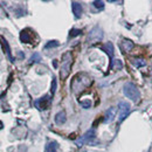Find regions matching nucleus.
Listing matches in <instances>:
<instances>
[{
	"mask_svg": "<svg viewBox=\"0 0 152 152\" xmlns=\"http://www.w3.org/2000/svg\"><path fill=\"white\" fill-rule=\"evenodd\" d=\"M116 108H114V107H111L110 109H108L107 110V113H105V116H104V119H103V122L104 123H111L113 121H114L115 116H116Z\"/></svg>",
	"mask_w": 152,
	"mask_h": 152,
	"instance_id": "nucleus-5",
	"label": "nucleus"
},
{
	"mask_svg": "<svg viewBox=\"0 0 152 152\" xmlns=\"http://www.w3.org/2000/svg\"><path fill=\"white\" fill-rule=\"evenodd\" d=\"M72 10L76 19H80L82 15V5L77 1H72Z\"/></svg>",
	"mask_w": 152,
	"mask_h": 152,
	"instance_id": "nucleus-6",
	"label": "nucleus"
},
{
	"mask_svg": "<svg viewBox=\"0 0 152 152\" xmlns=\"http://www.w3.org/2000/svg\"><path fill=\"white\" fill-rule=\"evenodd\" d=\"M20 41L22 43H31L32 42V34H29V29H23L20 33Z\"/></svg>",
	"mask_w": 152,
	"mask_h": 152,
	"instance_id": "nucleus-7",
	"label": "nucleus"
},
{
	"mask_svg": "<svg viewBox=\"0 0 152 152\" xmlns=\"http://www.w3.org/2000/svg\"><path fill=\"white\" fill-rule=\"evenodd\" d=\"M80 34H82V31H81V29H72V31L69 32V35H70V37H77V35H80Z\"/></svg>",
	"mask_w": 152,
	"mask_h": 152,
	"instance_id": "nucleus-19",
	"label": "nucleus"
},
{
	"mask_svg": "<svg viewBox=\"0 0 152 152\" xmlns=\"http://www.w3.org/2000/svg\"><path fill=\"white\" fill-rule=\"evenodd\" d=\"M118 111H119V121L123 122L130 113V104L128 102H119L118 103Z\"/></svg>",
	"mask_w": 152,
	"mask_h": 152,
	"instance_id": "nucleus-4",
	"label": "nucleus"
},
{
	"mask_svg": "<svg viewBox=\"0 0 152 152\" xmlns=\"http://www.w3.org/2000/svg\"><path fill=\"white\" fill-rule=\"evenodd\" d=\"M122 46H123V49L125 53H129L132 50V48L134 47V43H133L131 40H128V39H124L122 41Z\"/></svg>",
	"mask_w": 152,
	"mask_h": 152,
	"instance_id": "nucleus-10",
	"label": "nucleus"
},
{
	"mask_svg": "<svg viewBox=\"0 0 152 152\" xmlns=\"http://www.w3.org/2000/svg\"><path fill=\"white\" fill-rule=\"evenodd\" d=\"M131 63H132L134 67H137V68L146 66V62H145L144 58H133V60H131Z\"/></svg>",
	"mask_w": 152,
	"mask_h": 152,
	"instance_id": "nucleus-13",
	"label": "nucleus"
},
{
	"mask_svg": "<svg viewBox=\"0 0 152 152\" xmlns=\"http://www.w3.org/2000/svg\"><path fill=\"white\" fill-rule=\"evenodd\" d=\"M50 101H52V99H49L48 96H45V97L40 98L38 101H35V103H42V107H41V109H40V110H42V109H46V108L50 104Z\"/></svg>",
	"mask_w": 152,
	"mask_h": 152,
	"instance_id": "nucleus-12",
	"label": "nucleus"
},
{
	"mask_svg": "<svg viewBox=\"0 0 152 152\" xmlns=\"http://www.w3.org/2000/svg\"><path fill=\"white\" fill-rule=\"evenodd\" d=\"M123 94H124L125 97L131 99L132 102H137L140 98V93H139L138 88L133 84L132 82H126L123 86Z\"/></svg>",
	"mask_w": 152,
	"mask_h": 152,
	"instance_id": "nucleus-2",
	"label": "nucleus"
},
{
	"mask_svg": "<svg viewBox=\"0 0 152 152\" xmlns=\"http://www.w3.org/2000/svg\"><path fill=\"white\" fill-rule=\"evenodd\" d=\"M95 138H96L95 129H90V130H88L87 132L84 133L80 139L76 140V145L81 148L84 144H93V139H95Z\"/></svg>",
	"mask_w": 152,
	"mask_h": 152,
	"instance_id": "nucleus-3",
	"label": "nucleus"
},
{
	"mask_svg": "<svg viewBox=\"0 0 152 152\" xmlns=\"http://www.w3.org/2000/svg\"><path fill=\"white\" fill-rule=\"evenodd\" d=\"M40 60H41V57L39 54H34L33 56L29 58V63H33V62H40Z\"/></svg>",
	"mask_w": 152,
	"mask_h": 152,
	"instance_id": "nucleus-18",
	"label": "nucleus"
},
{
	"mask_svg": "<svg viewBox=\"0 0 152 152\" xmlns=\"http://www.w3.org/2000/svg\"><path fill=\"white\" fill-rule=\"evenodd\" d=\"M115 64V68L116 69H122L123 68V64H122V61H119V60H116V61H113L111 62V64H110V68H113Z\"/></svg>",
	"mask_w": 152,
	"mask_h": 152,
	"instance_id": "nucleus-15",
	"label": "nucleus"
},
{
	"mask_svg": "<svg viewBox=\"0 0 152 152\" xmlns=\"http://www.w3.org/2000/svg\"><path fill=\"white\" fill-rule=\"evenodd\" d=\"M55 90H56V78L53 77V83H52V96H54Z\"/></svg>",
	"mask_w": 152,
	"mask_h": 152,
	"instance_id": "nucleus-20",
	"label": "nucleus"
},
{
	"mask_svg": "<svg viewBox=\"0 0 152 152\" xmlns=\"http://www.w3.org/2000/svg\"><path fill=\"white\" fill-rule=\"evenodd\" d=\"M81 105H82L83 108L88 109V108H90V102H81Z\"/></svg>",
	"mask_w": 152,
	"mask_h": 152,
	"instance_id": "nucleus-21",
	"label": "nucleus"
},
{
	"mask_svg": "<svg viewBox=\"0 0 152 152\" xmlns=\"http://www.w3.org/2000/svg\"><path fill=\"white\" fill-rule=\"evenodd\" d=\"M72 66H73V55L70 52H66L62 55V67H61V74H60L62 81L67 80V77L69 76Z\"/></svg>",
	"mask_w": 152,
	"mask_h": 152,
	"instance_id": "nucleus-1",
	"label": "nucleus"
},
{
	"mask_svg": "<svg viewBox=\"0 0 152 152\" xmlns=\"http://www.w3.org/2000/svg\"><path fill=\"white\" fill-rule=\"evenodd\" d=\"M1 42H2V48H4V52H5V54H7V57L10 58V61H11V62H14V57L12 56V53H11V48H10V46H8L7 41L4 39V37H1Z\"/></svg>",
	"mask_w": 152,
	"mask_h": 152,
	"instance_id": "nucleus-8",
	"label": "nucleus"
},
{
	"mask_svg": "<svg viewBox=\"0 0 152 152\" xmlns=\"http://www.w3.org/2000/svg\"><path fill=\"white\" fill-rule=\"evenodd\" d=\"M67 121V116H66V113L64 111H60L55 115V123L57 125H62L64 124Z\"/></svg>",
	"mask_w": 152,
	"mask_h": 152,
	"instance_id": "nucleus-9",
	"label": "nucleus"
},
{
	"mask_svg": "<svg viewBox=\"0 0 152 152\" xmlns=\"http://www.w3.org/2000/svg\"><path fill=\"white\" fill-rule=\"evenodd\" d=\"M57 150V143L56 142H50L47 144L46 149H45V152H56Z\"/></svg>",
	"mask_w": 152,
	"mask_h": 152,
	"instance_id": "nucleus-14",
	"label": "nucleus"
},
{
	"mask_svg": "<svg viewBox=\"0 0 152 152\" xmlns=\"http://www.w3.org/2000/svg\"><path fill=\"white\" fill-rule=\"evenodd\" d=\"M93 5L95 6L96 8H98V10H103L104 8V2L102 0H95V1H93Z\"/></svg>",
	"mask_w": 152,
	"mask_h": 152,
	"instance_id": "nucleus-16",
	"label": "nucleus"
},
{
	"mask_svg": "<svg viewBox=\"0 0 152 152\" xmlns=\"http://www.w3.org/2000/svg\"><path fill=\"white\" fill-rule=\"evenodd\" d=\"M103 50L109 55V57H110L111 60L114 58V46H113V43H111V42L105 43V45L103 46Z\"/></svg>",
	"mask_w": 152,
	"mask_h": 152,
	"instance_id": "nucleus-11",
	"label": "nucleus"
},
{
	"mask_svg": "<svg viewBox=\"0 0 152 152\" xmlns=\"http://www.w3.org/2000/svg\"><path fill=\"white\" fill-rule=\"evenodd\" d=\"M57 46H58V41L54 40V41H49V42L45 46V48H46V49H49V48H52V47H57Z\"/></svg>",
	"mask_w": 152,
	"mask_h": 152,
	"instance_id": "nucleus-17",
	"label": "nucleus"
}]
</instances>
